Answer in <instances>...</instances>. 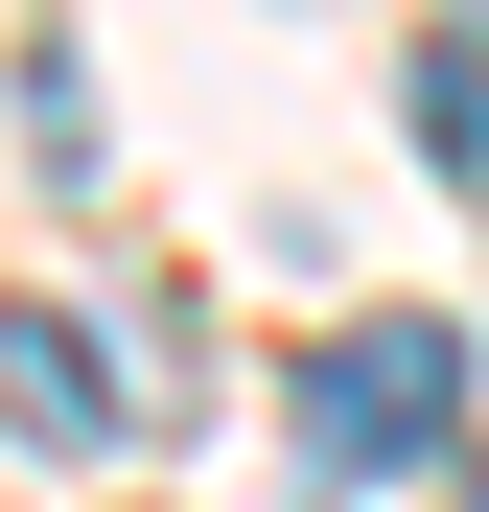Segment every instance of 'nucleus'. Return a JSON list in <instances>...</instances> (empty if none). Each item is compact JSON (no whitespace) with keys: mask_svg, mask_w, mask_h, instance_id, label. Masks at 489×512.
<instances>
[{"mask_svg":"<svg viewBox=\"0 0 489 512\" xmlns=\"http://www.w3.org/2000/svg\"><path fill=\"white\" fill-rule=\"evenodd\" d=\"M0 419H24V443H117V350L70 303H0Z\"/></svg>","mask_w":489,"mask_h":512,"instance_id":"obj_2","label":"nucleus"},{"mask_svg":"<svg viewBox=\"0 0 489 512\" xmlns=\"http://www.w3.org/2000/svg\"><path fill=\"white\" fill-rule=\"evenodd\" d=\"M303 419H326V466H420L443 419H466V326H443V303H373V326H326Z\"/></svg>","mask_w":489,"mask_h":512,"instance_id":"obj_1","label":"nucleus"}]
</instances>
